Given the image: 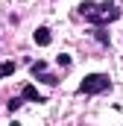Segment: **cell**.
<instances>
[{"label":"cell","mask_w":123,"mask_h":126,"mask_svg":"<svg viewBox=\"0 0 123 126\" xmlns=\"http://www.w3.org/2000/svg\"><path fill=\"white\" fill-rule=\"evenodd\" d=\"M76 15H79V18H85L91 27H108V24H114V21L120 18V6H117V3H111V0H106V3L82 0V3L76 6Z\"/></svg>","instance_id":"1"},{"label":"cell","mask_w":123,"mask_h":126,"mask_svg":"<svg viewBox=\"0 0 123 126\" xmlns=\"http://www.w3.org/2000/svg\"><path fill=\"white\" fill-rule=\"evenodd\" d=\"M106 91H111V76L108 73H88L76 88V94H85V97H97V94H106Z\"/></svg>","instance_id":"2"},{"label":"cell","mask_w":123,"mask_h":126,"mask_svg":"<svg viewBox=\"0 0 123 126\" xmlns=\"http://www.w3.org/2000/svg\"><path fill=\"white\" fill-rule=\"evenodd\" d=\"M30 73L38 79V82L50 85V88H53V85H59V76H56V73H50V70H47V62H41V59L30 64Z\"/></svg>","instance_id":"3"},{"label":"cell","mask_w":123,"mask_h":126,"mask_svg":"<svg viewBox=\"0 0 123 126\" xmlns=\"http://www.w3.org/2000/svg\"><path fill=\"white\" fill-rule=\"evenodd\" d=\"M21 97H24V100H30V103H47V97L38 94V88H35L32 82H27V85L21 88Z\"/></svg>","instance_id":"4"},{"label":"cell","mask_w":123,"mask_h":126,"mask_svg":"<svg viewBox=\"0 0 123 126\" xmlns=\"http://www.w3.org/2000/svg\"><path fill=\"white\" fill-rule=\"evenodd\" d=\"M32 41H35L38 47H50V44H53V35H50L47 27H38V30L32 32Z\"/></svg>","instance_id":"5"},{"label":"cell","mask_w":123,"mask_h":126,"mask_svg":"<svg viewBox=\"0 0 123 126\" xmlns=\"http://www.w3.org/2000/svg\"><path fill=\"white\" fill-rule=\"evenodd\" d=\"M18 70V62H0V79H6V76H12Z\"/></svg>","instance_id":"6"},{"label":"cell","mask_w":123,"mask_h":126,"mask_svg":"<svg viewBox=\"0 0 123 126\" xmlns=\"http://www.w3.org/2000/svg\"><path fill=\"white\" fill-rule=\"evenodd\" d=\"M106 27H94V38H97V41H100V44H103V47H108V35H106Z\"/></svg>","instance_id":"7"},{"label":"cell","mask_w":123,"mask_h":126,"mask_svg":"<svg viewBox=\"0 0 123 126\" xmlns=\"http://www.w3.org/2000/svg\"><path fill=\"white\" fill-rule=\"evenodd\" d=\"M56 64H59V67H64V70H67V67H70V56H67V53H62V56H56Z\"/></svg>","instance_id":"8"},{"label":"cell","mask_w":123,"mask_h":126,"mask_svg":"<svg viewBox=\"0 0 123 126\" xmlns=\"http://www.w3.org/2000/svg\"><path fill=\"white\" fill-rule=\"evenodd\" d=\"M21 106H24V97H12L9 100V111H18Z\"/></svg>","instance_id":"9"}]
</instances>
